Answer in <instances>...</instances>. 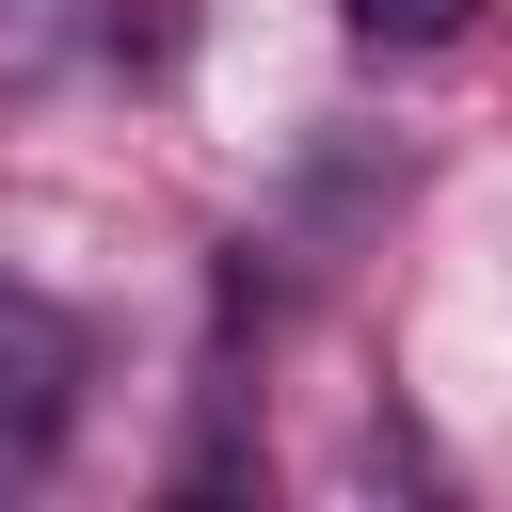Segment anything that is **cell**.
I'll return each instance as SVG.
<instances>
[{"label":"cell","instance_id":"obj_1","mask_svg":"<svg viewBox=\"0 0 512 512\" xmlns=\"http://www.w3.org/2000/svg\"><path fill=\"white\" fill-rule=\"evenodd\" d=\"M80 384H96V336H80L48 288H16V272H0V496L64 464V416H80Z\"/></svg>","mask_w":512,"mask_h":512},{"label":"cell","instance_id":"obj_2","mask_svg":"<svg viewBox=\"0 0 512 512\" xmlns=\"http://www.w3.org/2000/svg\"><path fill=\"white\" fill-rule=\"evenodd\" d=\"M96 48V0H0V96H48Z\"/></svg>","mask_w":512,"mask_h":512},{"label":"cell","instance_id":"obj_3","mask_svg":"<svg viewBox=\"0 0 512 512\" xmlns=\"http://www.w3.org/2000/svg\"><path fill=\"white\" fill-rule=\"evenodd\" d=\"M336 16H352V48H384V64H432V48L480 32V0H336Z\"/></svg>","mask_w":512,"mask_h":512}]
</instances>
